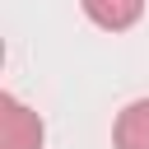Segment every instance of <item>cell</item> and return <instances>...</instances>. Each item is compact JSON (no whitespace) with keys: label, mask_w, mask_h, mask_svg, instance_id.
I'll use <instances>...</instances> for the list:
<instances>
[{"label":"cell","mask_w":149,"mask_h":149,"mask_svg":"<svg viewBox=\"0 0 149 149\" xmlns=\"http://www.w3.org/2000/svg\"><path fill=\"white\" fill-rule=\"evenodd\" d=\"M42 140H47L42 116L14 93H5L0 98V149H42Z\"/></svg>","instance_id":"1"},{"label":"cell","mask_w":149,"mask_h":149,"mask_svg":"<svg viewBox=\"0 0 149 149\" xmlns=\"http://www.w3.org/2000/svg\"><path fill=\"white\" fill-rule=\"evenodd\" d=\"M79 5H84V14H88L98 28H107V33H126V28H135L140 14H144V0H79Z\"/></svg>","instance_id":"3"},{"label":"cell","mask_w":149,"mask_h":149,"mask_svg":"<svg viewBox=\"0 0 149 149\" xmlns=\"http://www.w3.org/2000/svg\"><path fill=\"white\" fill-rule=\"evenodd\" d=\"M112 144L116 149H149V98H135L116 112Z\"/></svg>","instance_id":"2"}]
</instances>
